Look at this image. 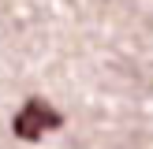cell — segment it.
<instances>
[{
    "mask_svg": "<svg viewBox=\"0 0 153 149\" xmlns=\"http://www.w3.org/2000/svg\"><path fill=\"white\" fill-rule=\"evenodd\" d=\"M56 127H64V116H60L49 101H41V97H30V101L15 112V119H11L15 138H22V142H37L45 131H56Z\"/></svg>",
    "mask_w": 153,
    "mask_h": 149,
    "instance_id": "1",
    "label": "cell"
}]
</instances>
